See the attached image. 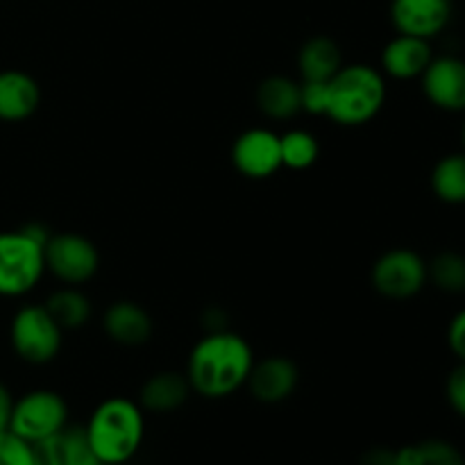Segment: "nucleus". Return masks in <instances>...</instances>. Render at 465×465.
Wrapping results in <instances>:
<instances>
[{"label": "nucleus", "instance_id": "1", "mask_svg": "<svg viewBox=\"0 0 465 465\" xmlns=\"http://www.w3.org/2000/svg\"><path fill=\"white\" fill-rule=\"evenodd\" d=\"M254 352L234 331H209L193 345L186 361L191 391L207 400H221L243 389L252 371Z\"/></svg>", "mask_w": 465, "mask_h": 465}, {"label": "nucleus", "instance_id": "2", "mask_svg": "<svg viewBox=\"0 0 465 465\" xmlns=\"http://www.w3.org/2000/svg\"><path fill=\"white\" fill-rule=\"evenodd\" d=\"M86 440L103 465H123L141 450L145 418L139 402L109 398L95 407L84 427Z\"/></svg>", "mask_w": 465, "mask_h": 465}, {"label": "nucleus", "instance_id": "3", "mask_svg": "<svg viewBox=\"0 0 465 465\" xmlns=\"http://www.w3.org/2000/svg\"><path fill=\"white\" fill-rule=\"evenodd\" d=\"M386 100L384 75L371 64H348L327 82V118L345 127L371 123Z\"/></svg>", "mask_w": 465, "mask_h": 465}, {"label": "nucleus", "instance_id": "4", "mask_svg": "<svg viewBox=\"0 0 465 465\" xmlns=\"http://www.w3.org/2000/svg\"><path fill=\"white\" fill-rule=\"evenodd\" d=\"M50 232L27 225L14 232H0V295L21 298L30 293L45 272L44 245Z\"/></svg>", "mask_w": 465, "mask_h": 465}, {"label": "nucleus", "instance_id": "5", "mask_svg": "<svg viewBox=\"0 0 465 465\" xmlns=\"http://www.w3.org/2000/svg\"><path fill=\"white\" fill-rule=\"evenodd\" d=\"M64 330L53 321L44 304L21 307L12 318L9 341L18 357L32 366H45L54 361L62 350Z\"/></svg>", "mask_w": 465, "mask_h": 465}, {"label": "nucleus", "instance_id": "6", "mask_svg": "<svg viewBox=\"0 0 465 465\" xmlns=\"http://www.w3.org/2000/svg\"><path fill=\"white\" fill-rule=\"evenodd\" d=\"M68 427V404L59 393L36 389L14 400L9 431L30 445L41 443Z\"/></svg>", "mask_w": 465, "mask_h": 465}, {"label": "nucleus", "instance_id": "7", "mask_svg": "<svg viewBox=\"0 0 465 465\" xmlns=\"http://www.w3.org/2000/svg\"><path fill=\"white\" fill-rule=\"evenodd\" d=\"M44 259L45 271L53 272L66 286L86 284L100 268L98 248L75 232L50 234L44 245Z\"/></svg>", "mask_w": 465, "mask_h": 465}, {"label": "nucleus", "instance_id": "8", "mask_svg": "<svg viewBox=\"0 0 465 465\" xmlns=\"http://www.w3.org/2000/svg\"><path fill=\"white\" fill-rule=\"evenodd\" d=\"M427 262L409 248H393L371 268V284L381 298L409 300L427 284Z\"/></svg>", "mask_w": 465, "mask_h": 465}, {"label": "nucleus", "instance_id": "9", "mask_svg": "<svg viewBox=\"0 0 465 465\" xmlns=\"http://www.w3.org/2000/svg\"><path fill=\"white\" fill-rule=\"evenodd\" d=\"M232 163L250 180H266L282 168L280 134L266 127H252L236 136L232 145Z\"/></svg>", "mask_w": 465, "mask_h": 465}, {"label": "nucleus", "instance_id": "10", "mask_svg": "<svg viewBox=\"0 0 465 465\" xmlns=\"http://www.w3.org/2000/svg\"><path fill=\"white\" fill-rule=\"evenodd\" d=\"M422 94L443 112H465V62L459 57H434L420 75Z\"/></svg>", "mask_w": 465, "mask_h": 465}, {"label": "nucleus", "instance_id": "11", "mask_svg": "<svg viewBox=\"0 0 465 465\" xmlns=\"http://www.w3.org/2000/svg\"><path fill=\"white\" fill-rule=\"evenodd\" d=\"M300 381V371L289 357H266L252 363L248 386L250 395L262 404H282L295 393Z\"/></svg>", "mask_w": 465, "mask_h": 465}, {"label": "nucleus", "instance_id": "12", "mask_svg": "<svg viewBox=\"0 0 465 465\" xmlns=\"http://www.w3.org/2000/svg\"><path fill=\"white\" fill-rule=\"evenodd\" d=\"M452 16V0H393L391 21L400 35L431 39L445 30Z\"/></svg>", "mask_w": 465, "mask_h": 465}, {"label": "nucleus", "instance_id": "13", "mask_svg": "<svg viewBox=\"0 0 465 465\" xmlns=\"http://www.w3.org/2000/svg\"><path fill=\"white\" fill-rule=\"evenodd\" d=\"M103 330L109 339L123 348H139L153 336V318L141 304L132 300H118L109 304L103 318Z\"/></svg>", "mask_w": 465, "mask_h": 465}, {"label": "nucleus", "instance_id": "14", "mask_svg": "<svg viewBox=\"0 0 465 465\" xmlns=\"http://www.w3.org/2000/svg\"><path fill=\"white\" fill-rule=\"evenodd\" d=\"M431 59H434V53H431L430 39L400 35V32L381 50V68H384L386 75L395 77V80L420 77Z\"/></svg>", "mask_w": 465, "mask_h": 465}, {"label": "nucleus", "instance_id": "15", "mask_svg": "<svg viewBox=\"0 0 465 465\" xmlns=\"http://www.w3.org/2000/svg\"><path fill=\"white\" fill-rule=\"evenodd\" d=\"M35 465H103L86 440L84 427H64L59 434L32 445Z\"/></svg>", "mask_w": 465, "mask_h": 465}, {"label": "nucleus", "instance_id": "16", "mask_svg": "<svg viewBox=\"0 0 465 465\" xmlns=\"http://www.w3.org/2000/svg\"><path fill=\"white\" fill-rule=\"evenodd\" d=\"M41 104V89L35 77L18 68L0 71V121L21 123Z\"/></svg>", "mask_w": 465, "mask_h": 465}, {"label": "nucleus", "instance_id": "17", "mask_svg": "<svg viewBox=\"0 0 465 465\" xmlns=\"http://www.w3.org/2000/svg\"><path fill=\"white\" fill-rule=\"evenodd\" d=\"M191 395V384L184 372L162 371L141 384L139 407L150 413H171L184 407Z\"/></svg>", "mask_w": 465, "mask_h": 465}, {"label": "nucleus", "instance_id": "18", "mask_svg": "<svg viewBox=\"0 0 465 465\" xmlns=\"http://www.w3.org/2000/svg\"><path fill=\"white\" fill-rule=\"evenodd\" d=\"M341 66L343 53L330 36H312L298 50V71L304 82H330Z\"/></svg>", "mask_w": 465, "mask_h": 465}, {"label": "nucleus", "instance_id": "19", "mask_svg": "<svg viewBox=\"0 0 465 465\" xmlns=\"http://www.w3.org/2000/svg\"><path fill=\"white\" fill-rule=\"evenodd\" d=\"M254 98H257L259 112L272 121H289L302 112V107H300V82L286 75H271L259 82Z\"/></svg>", "mask_w": 465, "mask_h": 465}, {"label": "nucleus", "instance_id": "20", "mask_svg": "<svg viewBox=\"0 0 465 465\" xmlns=\"http://www.w3.org/2000/svg\"><path fill=\"white\" fill-rule=\"evenodd\" d=\"M44 307L64 331L82 330L91 321V300L77 286L64 284L62 289L53 291Z\"/></svg>", "mask_w": 465, "mask_h": 465}, {"label": "nucleus", "instance_id": "21", "mask_svg": "<svg viewBox=\"0 0 465 465\" xmlns=\"http://www.w3.org/2000/svg\"><path fill=\"white\" fill-rule=\"evenodd\" d=\"M431 191L448 204L465 203V153H454L440 159L431 171Z\"/></svg>", "mask_w": 465, "mask_h": 465}, {"label": "nucleus", "instance_id": "22", "mask_svg": "<svg viewBox=\"0 0 465 465\" xmlns=\"http://www.w3.org/2000/svg\"><path fill=\"white\" fill-rule=\"evenodd\" d=\"M282 166L289 171H307L321 157V143L307 130H289L280 136Z\"/></svg>", "mask_w": 465, "mask_h": 465}, {"label": "nucleus", "instance_id": "23", "mask_svg": "<svg viewBox=\"0 0 465 465\" xmlns=\"http://www.w3.org/2000/svg\"><path fill=\"white\" fill-rule=\"evenodd\" d=\"M427 280L443 293H465V257L454 250H443L427 263Z\"/></svg>", "mask_w": 465, "mask_h": 465}, {"label": "nucleus", "instance_id": "24", "mask_svg": "<svg viewBox=\"0 0 465 465\" xmlns=\"http://www.w3.org/2000/svg\"><path fill=\"white\" fill-rule=\"evenodd\" d=\"M418 465H465L461 450L440 439L416 443Z\"/></svg>", "mask_w": 465, "mask_h": 465}, {"label": "nucleus", "instance_id": "25", "mask_svg": "<svg viewBox=\"0 0 465 465\" xmlns=\"http://www.w3.org/2000/svg\"><path fill=\"white\" fill-rule=\"evenodd\" d=\"M0 465H35V450L12 431L0 434Z\"/></svg>", "mask_w": 465, "mask_h": 465}, {"label": "nucleus", "instance_id": "26", "mask_svg": "<svg viewBox=\"0 0 465 465\" xmlns=\"http://www.w3.org/2000/svg\"><path fill=\"white\" fill-rule=\"evenodd\" d=\"M300 107L312 116L327 114V82L300 80Z\"/></svg>", "mask_w": 465, "mask_h": 465}, {"label": "nucleus", "instance_id": "27", "mask_svg": "<svg viewBox=\"0 0 465 465\" xmlns=\"http://www.w3.org/2000/svg\"><path fill=\"white\" fill-rule=\"evenodd\" d=\"M445 393H448L450 407H452L459 416L465 418V363L463 361L450 372Z\"/></svg>", "mask_w": 465, "mask_h": 465}, {"label": "nucleus", "instance_id": "28", "mask_svg": "<svg viewBox=\"0 0 465 465\" xmlns=\"http://www.w3.org/2000/svg\"><path fill=\"white\" fill-rule=\"evenodd\" d=\"M448 343L450 350L459 357V361L465 363V309L452 318L448 327Z\"/></svg>", "mask_w": 465, "mask_h": 465}, {"label": "nucleus", "instance_id": "29", "mask_svg": "<svg viewBox=\"0 0 465 465\" xmlns=\"http://www.w3.org/2000/svg\"><path fill=\"white\" fill-rule=\"evenodd\" d=\"M359 465H398V457H395V450L372 448L363 454Z\"/></svg>", "mask_w": 465, "mask_h": 465}, {"label": "nucleus", "instance_id": "30", "mask_svg": "<svg viewBox=\"0 0 465 465\" xmlns=\"http://www.w3.org/2000/svg\"><path fill=\"white\" fill-rule=\"evenodd\" d=\"M12 409H14V398L9 393L7 386L0 381V434L9 431V420H12Z\"/></svg>", "mask_w": 465, "mask_h": 465}, {"label": "nucleus", "instance_id": "31", "mask_svg": "<svg viewBox=\"0 0 465 465\" xmlns=\"http://www.w3.org/2000/svg\"><path fill=\"white\" fill-rule=\"evenodd\" d=\"M463 145H465V125H463Z\"/></svg>", "mask_w": 465, "mask_h": 465}]
</instances>
